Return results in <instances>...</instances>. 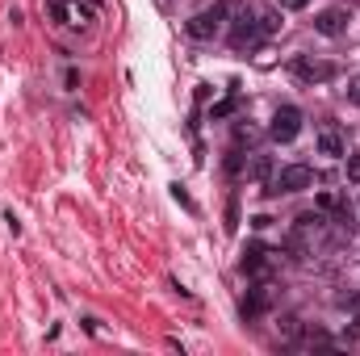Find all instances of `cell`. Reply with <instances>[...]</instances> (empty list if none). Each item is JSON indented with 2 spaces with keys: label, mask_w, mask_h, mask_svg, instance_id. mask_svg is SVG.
Instances as JSON below:
<instances>
[{
  "label": "cell",
  "mask_w": 360,
  "mask_h": 356,
  "mask_svg": "<svg viewBox=\"0 0 360 356\" xmlns=\"http://www.w3.org/2000/svg\"><path fill=\"white\" fill-rule=\"evenodd\" d=\"M260 30H264V34H276V30H281V13L264 8V13H260Z\"/></svg>",
  "instance_id": "cell-13"
},
{
  "label": "cell",
  "mask_w": 360,
  "mask_h": 356,
  "mask_svg": "<svg viewBox=\"0 0 360 356\" xmlns=\"http://www.w3.org/2000/svg\"><path fill=\"white\" fill-rule=\"evenodd\" d=\"M319 210H323V214H340V210H344V197L331 193V189H323V193H319Z\"/></svg>",
  "instance_id": "cell-11"
},
{
  "label": "cell",
  "mask_w": 360,
  "mask_h": 356,
  "mask_svg": "<svg viewBox=\"0 0 360 356\" xmlns=\"http://www.w3.org/2000/svg\"><path fill=\"white\" fill-rule=\"evenodd\" d=\"M348 180L360 184V155H348Z\"/></svg>",
  "instance_id": "cell-15"
},
{
  "label": "cell",
  "mask_w": 360,
  "mask_h": 356,
  "mask_svg": "<svg viewBox=\"0 0 360 356\" xmlns=\"http://www.w3.org/2000/svg\"><path fill=\"white\" fill-rule=\"evenodd\" d=\"M239 268H243V276H264V272L272 268L269 248H264V243H248V248H243V260H239Z\"/></svg>",
  "instance_id": "cell-8"
},
{
  "label": "cell",
  "mask_w": 360,
  "mask_h": 356,
  "mask_svg": "<svg viewBox=\"0 0 360 356\" xmlns=\"http://www.w3.org/2000/svg\"><path fill=\"white\" fill-rule=\"evenodd\" d=\"M264 306H269V285H256V289H252V293L243 298V306H239V314H243V319H256V314H260Z\"/></svg>",
  "instance_id": "cell-10"
},
{
  "label": "cell",
  "mask_w": 360,
  "mask_h": 356,
  "mask_svg": "<svg viewBox=\"0 0 360 356\" xmlns=\"http://www.w3.org/2000/svg\"><path fill=\"white\" fill-rule=\"evenodd\" d=\"M319 155H327V160H344V155H348L340 130H323V134H319Z\"/></svg>",
  "instance_id": "cell-9"
},
{
  "label": "cell",
  "mask_w": 360,
  "mask_h": 356,
  "mask_svg": "<svg viewBox=\"0 0 360 356\" xmlns=\"http://www.w3.org/2000/svg\"><path fill=\"white\" fill-rule=\"evenodd\" d=\"M314 184V168L310 164H285L281 172H272V180L264 184L269 197H281V193H302Z\"/></svg>",
  "instance_id": "cell-2"
},
{
  "label": "cell",
  "mask_w": 360,
  "mask_h": 356,
  "mask_svg": "<svg viewBox=\"0 0 360 356\" xmlns=\"http://www.w3.org/2000/svg\"><path fill=\"white\" fill-rule=\"evenodd\" d=\"M260 38H264V30H260V13L239 8V13H235V21H231V46H235V51H243V46H256Z\"/></svg>",
  "instance_id": "cell-4"
},
{
  "label": "cell",
  "mask_w": 360,
  "mask_h": 356,
  "mask_svg": "<svg viewBox=\"0 0 360 356\" xmlns=\"http://www.w3.org/2000/svg\"><path fill=\"white\" fill-rule=\"evenodd\" d=\"M239 168H243V160H239V151H231V155H226V172H231V177H235V172H239Z\"/></svg>",
  "instance_id": "cell-18"
},
{
  "label": "cell",
  "mask_w": 360,
  "mask_h": 356,
  "mask_svg": "<svg viewBox=\"0 0 360 356\" xmlns=\"http://www.w3.org/2000/svg\"><path fill=\"white\" fill-rule=\"evenodd\" d=\"M222 21H226V4H214V8H201L197 17H188L184 21V34L193 38V42H210L218 30H222Z\"/></svg>",
  "instance_id": "cell-3"
},
{
  "label": "cell",
  "mask_w": 360,
  "mask_h": 356,
  "mask_svg": "<svg viewBox=\"0 0 360 356\" xmlns=\"http://www.w3.org/2000/svg\"><path fill=\"white\" fill-rule=\"evenodd\" d=\"M46 13L63 30H84L92 17H96V4L92 0H46Z\"/></svg>",
  "instance_id": "cell-1"
},
{
  "label": "cell",
  "mask_w": 360,
  "mask_h": 356,
  "mask_svg": "<svg viewBox=\"0 0 360 356\" xmlns=\"http://www.w3.org/2000/svg\"><path fill=\"white\" fill-rule=\"evenodd\" d=\"M348 101H352V105H360V76H352V80H348Z\"/></svg>",
  "instance_id": "cell-17"
},
{
  "label": "cell",
  "mask_w": 360,
  "mask_h": 356,
  "mask_svg": "<svg viewBox=\"0 0 360 356\" xmlns=\"http://www.w3.org/2000/svg\"><path fill=\"white\" fill-rule=\"evenodd\" d=\"M235 139H239V143H243V139L252 143V139H256V126H252V122H235Z\"/></svg>",
  "instance_id": "cell-14"
},
{
  "label": "cell",
  "mask_w": 360,
  "mask_h": 356,
  "mask_svg": "<svg viewBox=\"0 0 360 356\" xmlns=\"http://www.w3.org/2000/svg\"><path fill=\"white\" fill-rule=\"evenodd\" d=\"M306 4H310V0H281V8H285V13H302Z\"/></svg>",
  "instance_id": "cell-19"
},
{
  "label": "cell",
  "mask_w": 360,
  "mask_h": 356,
  "mask_svg": "<svg viewBox=\"0 0 360 356\" xmlns=\"http://www.w3.org/2000/svg\"><path fill=\"white\" fill-rule=\"evenodd\" d=\"M248 172H252V177H256V180H264V184H269V180H272V160H269V155H256Z\"/></svg>",
  "instance_id": "cell-12"
},
{
  "label": "cell",
  "mask_w": 360,
  "mask_h": 356,
  "mask_svg": "<svg viewBox=\"0 0 360 356\" xmlns=\"http://www.w3.org/2000/svg\"><path fill=\"white\" fill-rule=\"evenodd\" d=\"M352 340H360V314L352 319V327H348V344H352Z\"/></svg>",
  "instance_id": "cell-20"
},
{
  "label": "cell",
  "mask_w": 360,
  "mask_h": 356,
  "mask_svg": "<svg viewBox=\"0 0 360 356\" xmlns=\"http://www.w3.org/2000/svg\"><path fill=\"white\" fill-rule=\"evenodd\" d=\"M289 72H293L302 84H323V80H331V76H335V63L314 59V55H297V59L289 63Z\"/></svg>",
  "instance_id": "cell-5"
},
{
  "label": "cell",
  "mask_w": 360,
  "mask_h": 356,
  "mask_svg": "<svg viewBox=\"0 0 360 356\" xmlns=\"http://www.w3.org/2000/svg\"><path fill=\"white\" fill-rule=\"evenodd\" d=\"M348 21H352V8H344V4L323 8V13L314 17V34H323V38H340V34L348 30Z\"/></svg>",
  "instance_id": "cell-7"
},
{
  "label": "cell",
  "mask_w": 360,
  "mask_h": 356,
  "mask_svg": "<svg viewBox=\"0 0 360 356\" xmlns=\"http://www.w3.org/2000/svg\"><path fill=\"white\" fill-rule=\"evenodd\" d=\"M172 197H176L180 205H184V210H193V197L184 193V184H172Z\"/></svg>",
  "instance_id": "cell-16"
},
{
  "label": "cell",
  "mask_w": 360,
  "mask_h": 356,
  "mask_svg": "<svg viewBox=\"0 0 360 356\" xmlns=\"http://www.w3.org/2000/svg\"><path fill=\"white\" fill-rule=\"evenodd\" d=\"M269 134L276 143H293V139L302 134V109H297V105H281V109L272 113Z\"/></svg>",
  "instance_id": "cell-6"
}]
</instances>
